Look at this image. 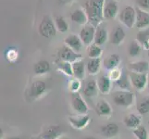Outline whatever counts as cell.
Returning <instances> with one entry per match:
<instances>
[{
    "mask_svg": "<svg viewBox=\"0 0 149 139\" xmlns=\"http://www.w3.org/2000/svg\"><path fill=\"white\" fill-rule=\"evenodd\" d=\"M68 121L74 129L81 130L88 126L90 122V117L88 114H78L75 116H70L68 118Z\"/></svg>",
    "mask_w": 149,
    "mask_h": 139,
    "instance_id": "obj_11",
    "label": "cell"
},
{
    "mask_svg": "<svg viewBox=\"0 0 149 139\" xmlns=\"http://www.w3.org/2000/svg\"><path fill=\"white\" fill-rule=\"evenodd\" d=\"M95 31H96V28L91 23H87L83 27V29L81 30L79 36L81 40L83 41L84 45H91L92 43H94Z\"/></svg>",
    "mask_w": 149,
    "mask_h": 139,
    "instance_id": "obj_8",
    "label": "cell"
},
{
    "mask_svg": "<svg viewBox=\"0 0 149 139\" xmlns=\"http://www.w3.org/2000/svg\"><path fill=\"white\" fill-rule=\"evenodd\" d=\"M122 73H123V70L117 68V69H114L112 71H109V79L111 80V82H114V83H115V82H117L120 78Z\"/></svg>",
    "mask_w": 149,
    "mask_h": 139,
    "instance_id": "obj_37",
    "label": "cell"
},
{
    "mask_svg": "<svg viewBox=\"0 0 149 139\" xmlns=\"http://www.w3.org/2000/svg\"><path fill=\"white\" fill-rule=\"evenodd\" d=\"M39 34L44 38L51 39L56 36V28L54 22L50 19L49 16H44L39 24Z\"/></svg>",
    "mask_w": 149,
    "mask_h": 139,
    "instance_id": "obj_3",
    "label": "cell"
},
{
    "mask_svg": "<svg viewBox=\"0 0 149 139\" xmlns=\"http://www.w3.org/2000/svg\"><path fill=\"white\" fill-rule=\"evenodd\" d=\"M107 37H109V34H107V29L104 28V27H102L100 25V26H98L96 28L94 44L99 45V46L102 45H104L107 42Z\"/></svg>",
    "mask_w": 149,
    "mask_h": 139,
    "instance_id": "obj_27",
    "label": "cell"
},
{
    "mask_svg": "<svg viewBox=\"0 0 149 139\" xmlns=\"http://www.w3.org/2000/svg\"><path fill=\"white\" fill-rule=\"evenodd\" d=\"M137 111L140 115H146L149 113V96L140 98L136 104Z\"/></svg>",
    "mask_w": 149,
    "mask_h": 139,
    "instance_id": "obj_29",
    "label": "cell"
},
{
    "mask_svg": "<svg viewBox=\"0 0 149 139\" xmlns=\"http://www.w3.org/2000/svg\"><path fill=\"white\" fill-rule=\"evenodd\" d=\"M101 133L102 136L106 138H112L115 137L120 132V127L119 125L115 122H109L107 124H105L101 126Z\"/></svg>",
    "mask_w": 149,
    "mask_h": 139,
    "instance_id": "obj_14",
    "label": "cell"
},
{
    "mask_svg": "<svg viewBox=\"0 0 149 139\" xmlns=\"http://www.w3.org/2000/svg\"><path fill=\"white\" fill-rule=\"evenodd\" d=\"M8 139H22V138L18 137V136H11V137H8Z\"/></svg>",
    "mask_w": 149,
    "mask_h": 139,
    "instance_id": "obj_42",
    "label": "cell"
},
{
    "mask_svg": "<svg viewBox=\"0 0 149 139\" xmlns=\"http://www.w3.org/2000/svg\"><path fill=\"white\" fill-rule=\"evenodd\" d=\"M148 55H149V50H148Z\"/></svg>",
    "mask_w": 149,
    "mask_h": 139,
    "instance_id": "obj_45",
    "label": "cell"
},
{
    "mask_svg": "<svg viewBox=\"0 0 149 139\" xmlns=\"http://www.w3.org/2000/svg\"><path fill=\"white\" fill-rule=\"evenodd\" d=\"M102 49L99 45L95 44H92L89 45L88 50H87V55L90 59H99L102 56Z\"/></svg>",
    "mask_w": 149,
    "mask_h": 139,
    "instance_id": "obj_31",
    "label": "cell"
},
{
    "mask_svg": "<svg viewBox=\"0 0 149 139\" xmlns=\"http://www.w3.org/2000/svg\"><path fill=\"white\" fill-rule=\"evenodd\" d=\"M60 139H70V137H66V136H62Z\"/></svg>",
    "mask_w": 149,
    "mask_h": 139,
    "instance_id": "obj_43",
    "label": "cell"
},
{
    "mask_svg": "<svg viewBox=\"0 0 149 139\" xmlns=\"http://www.w3.org/2000/svg\"><path fill=\"white\" fill-rule=\"evenodd\" d=\"M123 123H124L127 128H130V129L133 130L141 125V118L139 116L133 114V113H130V114H128L124 117Z\"/></svg>",
    "mask_w": 149,
    "mask_h": 139,
    "instance_id": "obj_23",
    "label": "cell"
},
{
    "mask_svg": "<svg viewBox=\"0 0 149 139\" xmlns=\"http://www.w3.org/2000/svg\"><path fill=\"white\" fill-rule=\"evenodd\" d=\"M71 107L78 114H87L88 106L79 93H71L70 96Z\"/></svg>",
    "mask_w": 149,
    "mask_h": 139,
    "instance_id": "obj_7",
    "label": "cell"
},
{
    "mask_svg": "<svg viewBox=\"0 0 149 139\" xmlns=\"http://www.w3.org/2000/svg\"><path fill=\"white\" fill-rule=\"evenodd\" d=\"M72 70H73V77L76 79L83 80L84 78L85 73V65L84 60H77L72 63Z\"/></svg>",
    "mask_w": 149,
    "mask_h": 139,
    "instance_id": "obj_26",
    "label": "cell"
},
{
    "mask_svg": "<svg viewBox=\"0 0 149 139\" xmlns=\"http://www.w3.org/2000/svg\"><path fill=\"white\" fill-rule=\"evenodd\" d=\"M106 0H87L84 3V9L88 16L89 23L95 28L100 26L104 20V8Z\"/></svg>",
    "mask_w": 149,
    "mask_h": 139,
    "instance_id": "obj_1",
    "label": "cell"
},
{
    "mask_svg": "<svg viewBox=\"0 0 149 139\" xmlns=\"http://www.w3.org/2000/svg\"><path fill=\"white\" fill-rule=\"evenodd\" d=\"M125 39V32L120 26H118L110 34V43L115 45H120Z\"/></svg>",
    "mask_w": 149,
    "mask_h": 139,
    "instance_id": "obj_24",
    "label": "cell"
},
{
    "mask_svg": "<svg viewBox=\"0 0 149 139\" xmlns=\"http://www.w3.org/2000/svg\"><path fill=\"white\" fill-rule=\"evenodd\" d=\"M58 59L59 60H62V61H67V62H70V63H73L77 60H80L81 58V55L75 52L72 49H70L69 46L64 45L62 46L59 50H58Z\"/></svg>",
    "mask_w": 149,
    "mask_h": 139,
    "instance_id": "obj_9",
    "label": "cell"
},
{
    "mask_svg": "<svg viewBox=\"0 0 149 139\" xmlns=\"http://www.w3.org/2000/svg\"><path fill=\"white\" fill-rule=\"evenodd\" d=\"M98 90L102 94H109L111 88V80L109 75H101L97 80Z\"/></svg>",
    "mask_w": 149,
    "mask_h": 139,
    "instance_id": "obj_22",
    "label": "cell"
},
{
    "mask_svg": "<svg viewBox=\"0 0 149 139\" xmlns=\"http://www.w3.org/2000/svg\"><path fill=\"white\" fill-rule=\"evenodd\" d=\"M118 5L116 0H109L105 3L104 8V19L106 20H112L114 19L118 14Z\"/></svg>",
    "mask_w": 149,
    "mask_h": 139,
    "instance_id": "obj_16",
    "label": "cell"
},
{
    "mask_svg": "<svg viewBox=\"0 0 149 139\" xmlns=\"http://www.w3.org/2000/svg\"><path fill=\"white\" fill-rule=\"evenodd\" d=\"M58 1L60 3V4H66V3H68V2H70V0H58Z\"/></svg>",
    "mask_w": 149,
    "mask_h": 139,
    "instance_id": "obj_40",
    "label": "cell"
},
{
    "mask_svg": "<svg viewBox=\"0 0 149 139\" xmlns=\"http://www.w3.org/2000/svg\"><path fill=\"white\" fill-rule=\"evenodd\" d=\"M128 75H129L131 85L137 91H143L146 89L148 83L146 73H133V71H130Z\"/></svg>",
    "mask_w": 149,
    "mask_h": 139,
    "instance_id": "obj_6",
    "label": "cell"
},
{
    "mask_svg": "<svg viewBox=\"0 0 149 139\" xmlns=\"http://www.w3.org/2000/svg\"><path fill=\"white\" fill-rule=\"evenodd\" d=\"M120 22L129 29L132 28L136 22V10L132 7H125L120 14Z\"/></svg>",
    "mask_w": 149,
    "mask_h": 139,
    "instance_id": "obj_4",
    "label": "cell"
},
{
    "mask_svg": "<svg viewBox=\"0 0 149 139\" xmlns=\"http://www.w3.org/2000/svg\"><path fill=\"white\" fill-rule=\"evenodd\" d=\"M64 43H65V45L69 46L70 49H72L77 53L80 52L84 45V43H83V41L81 40L80 36L76 34H70L68 37H66L64 40Z\"/></svg>",
    "mask_w": 149,
    "mask_h": 139,
    "instance_id": "obj_13",
    "label": "cell"
},
{
    "mask_svg": "<svg viewBox=\"0 0 149 139\" xmlns=\"http://www.w3.org/2000/svg\"><path fill=\"white\" fill-rule=\"evenodd\" d=\"M116 1H120V0H116Z\"/></svg>",
    "mask_w": 149,
    "mask_h": 139,
    "instance_id": "obj_44",
    "label": "cell"
},
{
    "mask_svg": "<svg viewBox=\"0 0 149 139\" xmlns=\"http://www.w3.org/2000/svg\"><path fill=\"white\" fill-rule=\"evenodd\" d=\"M81 80L79 79L75 78L69 83V89L71 93H78L79 90L81 89Z\"/></svg>",
    "mask_w": 149,
    "mask_h": 139,
    "instance_id": "obj_36",
    "label": "cell"
},
{
    "mask_svg": "<svg viewBox=\"0 0 149 139\" xmlns=\"http://www.w3.org/2000/svg\"><path fill=\"white\" fill-rule=\"evenodd\" d=\"M70 20H72L73 22L79 25H83V26H84L87 23H89L88 16H87L85 10L83 8L74 10V11L70 14Z\"/></svg>",
    "mask_w": 149,
    "mask_h": 139,
    "instance_id": "obj_15",
    "label": "cell"
},
{
    "mask_svg": "<svg viewBox=\"0 0 149 139\" xmlns=\"http://www.w3.org/2000/svg\"><path fill=\"white\" fill-rule=\"evenodd\" d=\"M136 41L143 48L149 50V27L142 29L136 34Z\"/></svg>",
    "mask_w": 149,
    "mask_h": 139,
    "instance_id": "obj_25",
    "label": "cell"
},
{
    "mask_svg": "<svg viewBox=\"0 0 149 139\" xmlns=\"http://www.w3.org/2000/svg\"><path fill=\"white\" fill-rule=\"evenodd\" d=\"M136 10V22L135 26L139 29H146L149 27V13L139 8H135Z\"/></svg>",
    "mask_w": 149,
    "mask_h": 139,
    "instance_id": "obj_12",
    "label": "cell"
},
{
    "mask_svg": "<svg viewBox=\"0 0 149 139\" xmlns=\"http://www.w3.org/2000/svg\"><path fill=\"white\" fill-rule=\"evenodd\" d=\"M112 99L117 106L121 108H129L134 102L135 96L132 92L128 90H117L113 92Z\"/></svg>",
    "mask_w": 149,
    "mask_h": 139,
    "instance_id": "obj_2",
    "label": "cell"
},
{
    "mask_svg": "<svg viewBox=\"0 0 149 139\" xmlns=\"http://www.w3.org/2000/svg\"><path fill=\"white\" fill-rule=\"evenodd\" d=\"M128 68L130 71L137 73H149V62L147 61H136V62H131L128 64Z\"/></svg>",
    "mask_w": 149,
    "mask_h": 139,
    "instance_id": "obj_19",
    "label": "cell"
},
{
    "mask_svg": "<svg viewBox=\"0 0 149 139\" xmlns=\"http://www.w3.org/2000/svg\"><path fill=\"white\" fill-rule=\"evenodd\" d=\"M132 133L137 139H148V133L145 126L140 125L132 130Z\"/></svg>",
    "mask_w": 149,
    "mask_h": 139,
    "instance_id": "obj_35",
    "label": "cell"
},
{
    "mask_svg": "<svg viewBox=\"0 0 149 139\" xmlns=\"http://www.w3.org/2000/svg\"><path fill=\"white\" fill-rule=\"evenodd\" d=\"M12 52H13V51H12L11 49L8 51V55H7V59H9V57H12V59H13L14 60L17 59V57H18V54H17V52H15L14 54H12Z\"/></svg>",
    "mask_w": 149,
    "mask_h": 139,
    "instance_id": "obj_39",
    "label": "cell"
},
{
    "mask_svg": "<svg viewBox=\"0 0 149 139\" xmlns=\"http://www.w3.org/2000/svg\"><path fill=\"white\" fill-rule=\"evenodd\" d=\"M51 70L50 63L47 60H39L33 65V73L35 75H44L48 73Z\"/></svg>",
    "mask_w": 149,
    "mask_h": 139,
    "instance_id": "obj_21",
    "label": "cell"
},
{
    "mask_svg": "<svg viewBox=\"0 0 149 139\" xmlns=\"http://www.w3.org/2000/svg\"><path fill=\"white\" fill-rule=\"evenodd\" d=\"M137 8H139L145 11L149 10V0H135Z\"/></svg>",
    "mask_w": 149,
    "mask_h": 139,
    "instance_id": "obj_38",
    "label": "cell"
},
{
    "mask_svg": "<svg viewBox=\"0 0 149 139\" xmlns=\"http://www.w3.org/2000/svg\"><path fill=\"white\" fill-rule=\"evenodd\" d=\"M101 67V59H90L86 64V71L89 75H96Z\"/></svg>",
    "mask_w": 149,
    "mask_h": 139,
    "instance_id": "obj_28",
    "label": "cell"
},
{
    "mask_svg": "<svg viewBox=\"0 0 149 139\" xmlns=\"http://www.w3.org/2000/svg\"><path fill=\"white\" fill-rule=\"evenodd\" d=\"M63 136V128L58 124H50L41 133L42 139H60Z\"/></svg>",
    "mask_w": 149,
    "mask_h": 139,
    "instance_id": "obj_10",
    "label": "cell"
},
{
    "mask_svg": "<svg viewBox=\"0 0 149 139\" xmlns=\"http://www.w3.org/2000/svg\"><path fill=\"white\" fill-rule=\"evenodd\" d=\"M55 25L56 30L60 33H66L69 30V24L67 20L61 16H58L55 19Z\"/></svg>",
    "mask_w": 149,
    "mask_h": 139,
    "instance_id": "obj_33",
    "label": "cell"
},
{
    "mask_svg": "<svg viewBox=\"0 0 149 139\" xmlns=\"http://www.w3.org/2000/svg\"><path fill=\"white\" fill-rule=\"evenodd\" d=\"M141 50H142V45L136 40H133L129 45L128 53H129L131 57H136L141 53Z\"/></svg>",
    "mask_w": 149,
    "mask_h": 139,
    "instance_id": "obj_34",
    "label": "cell"
},
{
    "mask_svg": "<svg viewBox=\"0 0 149 139\" xmlns=\"http://www.w3.org/2000/svg\"><path fill=\"white\" fill-rule=\"evenodd\" d=\"M47 91V85L45 82L38 80L34 81L33 83L31 85L29 89V96L31 99L36 100L40 97H42Z\"/></svg>",
    "mask_w": 149,
    "mask_h": 139,
    "instance_id": "obj_5",
    "label": "cell"
},
{
    "mask_svg": "<svg viewBox=\"0 0 149 139\" xmlns=\"http://www.w3.org/2000/svg\"><path fill=\"white\" fill-rule=\"evenodd\" d=\"M56 67H58V70L59 71H61L62 73H64L67 76H73V70H72V63L70 62H67V61H62L59 60L58 64H56Z\"/></svg>",
    "mask_w": 149,
    "mask_h": 139,
    "instance_id": "obj_30",
    "label": "cell"
},
{
    "mask_svg": "<svg viewBox=\"0 0 149 139\" xmlns=\"http://www.w3.org/2000/svg\"><path fill=\"white\" fill-rule=\"evenodd\" d=\"M95 111L99 116H109L112 113V108L107 100L101 99L97 102L95 106Z\"/></svg>",
    "mask_w": 149,
    "mask_h": 139,
    "instance_id": "obj_20",
    "label": "cell"
},
{
    "mask_svg": "<svg viewBox=\"0 0 149 139\" xmlns=\"http://www.w3.org/2000/svg\"><path fill=\"white\" fill-rule=\"evenodd\" d=\"M83 139H96V138L94 137V136H85V137L83 138Z\"/></svg>",
    "mask_w": 149,
    "mask_h": 139,
    "instance_id": "obj_41",
    "label": "cell"
},
{
    "mask_svg": "<svg viewBox=\"0 0 149 139\" xmlns=\"http://www.w3.org/2000/svg\"><path fill=\"white\" fill-rule=\"evenodd\" d=\"M148 89H149V85H148Z\"/></svg>",
    "mask_w": 149,
    "mask_h": 139,
    "instance_id": "obj_46",
    "label": "cell"
},
{
    "mask_svg": "<svg viewBox=\"0 0 149 139\" xmlns=\"http://www.w3.org/2000/svg\"><path fill=\"white\" fill-rule=\"evenodd\" d=\"M130 83L131 82L129 79V75H127L124 71H123L120 78L117 82H115L116 85L120 87V90H128V91H130Z\"/></svg>",
    "mask_w": 149,
    "mask_h": 139,
    "instance_id": "obj_32",
    "label": "cell"
},
{
    "mask_svg": "<svg viewBox=\"0 0 149 139\" xmlns=\"http://www.w3.org/2000/svg\"><path fill=\"white\" fill-rule=\"evenodd\" d=\"M120 63V57L118 54H111L103 60V66L107 71L117 69Z\"/></svg>",
    "mask_w": 149,
    "mask_h": 139,
    "instance_id": "obj_18",
    "label": "cell"
},
{
    "mask_svg": "<svg viewBox=\"0 0 149 139\" xmlns=\"http://www.w3.org/2000/svg\"><path fill=\"white\" fill-rule=\"evenodd\" d=\"M98 85H97V81L94 79H88L84 85V95L87 97L95 96L98 93Z\"/></svg>",
    "mask_w": 149,
    "mask_h": 139,
    "instance_id": "obj_17",
    "label": "cell"
}]
</instances>
